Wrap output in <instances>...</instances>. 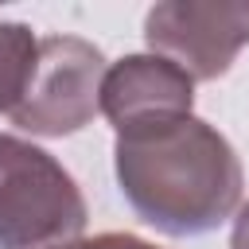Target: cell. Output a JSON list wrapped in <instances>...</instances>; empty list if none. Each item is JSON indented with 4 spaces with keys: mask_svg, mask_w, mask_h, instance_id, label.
Masks as SVG:
<instances>
[{
    "mask_svg": "<svg viewBox=\"0 0 249 249\" xmlns=\"http://www.w3.org/2000/svg\"><path fill=\"white\" fill-rule=\"evenodd\" d=\"M113 167L132 214L167 237L218 230L245 191L233 144L195 113L117 132Z\"/></svg>",
    "mask_w": 249,
    "mask_h": 249,
    "instance_id": "obj_1",
    "label": "cell"
},
{
    "mask_svg": "<svg viewBox=\"0 0 249 249\" xmlns=\"http://www.w3.org/2000/svg\"><path fill=\"white\" fill-rule=\"evenodd\" d=\"M74 175L39 144L0 132V249H58L86 230Z\"/></svg>",
    "mask_w": 249,
    "mask_h": 249,
    "instance_id": "obj_2",
    "label": "cell"
},
{
    "mask_svg": "<svg viewBox=\"0 0 249 249\" xmlns=\"http://www.w3.org/2000/svg\"><path fill=\"white\" fill-rule=\"evenodd\" d=\"M101 78L105 54L78 35L39 39V62L23 101L8 113L16 128L31 136H70L82 132L93 113H101Z\"/></svg>",
    "mask_w": 249,
    "mask_h": 249,
    "instance_id": "obj_3",
    "label": "cell"
},
{
    "mask_svg": "<svg viewBox=\"0 0 249 249\" xmlns=\"http://www.w3.org/2000/svg\"><path fill=\"white\" fill-rule=\"evenodd\" d=\"M152 54L175 62L191 82L222 78L249 43L245 0H163L144 16Z\"/></svg>",
    "mask_w": 249,
    "mask_h": 249,
    "instance_id": "obj_4",
    "label": "cell"
},
{
    "mask_svg": "<svg viewBox=\"0 0 249 249\" xmlns=\"http://www.w3.org/2000/svg\"><path fill=\"white\" fill-rule=\"evenodd\" d=\"M101 113L109 117L113 132L187 117L195 105V82L160 54H124L105 66L101 78Z\"/></svg>",
    "mask_w": 249,
    "mask_h": 249,
    "instance_id": "obj_5",
    "label": "cell"
},
{
    "mask_svg": "<svg viewBox=\"0 0 249 249\" xmlns=\"http://www.w3.org/2000/svg\"><path fill=\"white\" fill-rule=\"evenodd\" d=\"M39 62V39L27 23L0 19V113H12L35 74Z\"/></svg>",
    "mask_w": 249,
    "mask_h": 249,
    "instance_id": "obj_6",
    "label": "cell"
},
{
    "mask_svg": "<svg viewBox=\"0 0 249 249\" xmlns=\"http://www.w3.org/2000/svg\"><path fill=\"white\" fill-rule=\"evenodd\" d=\"M58 249H160V245H152L136 233H97V237H74Z\"/></svg>",
    "mask_w": 249,
    "mask_h": 249,
    "instance_id": "obj_7",
    "label": "cell"
},
{
    "mask_svg": "<svg viewBox=\"0 0 249 249\" xmlns=\"http://www.w3.org/2000/svg\"><path fill=\"white\" fill-rule=\"evenodd\" d=\"M230 249H249V202L237 210L233 218V233H230Z\"/></svg>",
    "mask_w": 249,
    "mask_h": 249,
    "instance_id": "obj_8",
    "label": "cell"
}]
</instances>
